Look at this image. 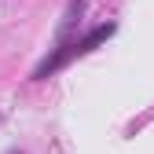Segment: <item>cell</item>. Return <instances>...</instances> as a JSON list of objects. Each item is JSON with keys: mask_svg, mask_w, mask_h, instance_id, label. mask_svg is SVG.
I'll return each mask as SVG.
<instances>
[{"mask_svg": "<svg viewBox=\"0 0 154 154\" xmlns=\"http://www.w3.org/2000/svg\"><path fill=\"white\" fill-rule=\"evenodd\" d=\"M114 29H118L114 22H103V26H95V29H88V33L81 37V41H77V59H81V55H88V51H92L95 44H103L106 37H114Z\"/></svg>", "mask_w": 154, "mask_h": 154, "instance_id": "6da1fadb", "label": "cell"}, {"mask_svg": "<svg viewBox=\"0 0 154 154\" xmlns=\"http://www.w3.org/2000/svg\"><path fill=\"white\" fill-rule=\"evenodd\" d=\"M81 11H85V0H70V8H66V18H63V29H59V37H66V33L73 29V22L81 18Z\"/></svg>", "mask_w": 154, "mask_h": 154, "instance_id": "7a4b0ae2", "label": "cell"}]
</instances>
